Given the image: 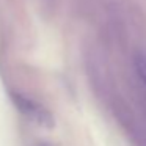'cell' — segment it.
Returning a JSON list of instances; mask_svg holds the SVG:
<instances>
[{
  "label": "cell",
  "mask_w": 146,
  "mask_h": 146,
  "mask_svg": "<svg viewBox=\"0 0 146 146\" xmlns=\"http://www.w3.org/2000/svg\"><path fill=\"white\" fill-rule=\"evenodd\" d=\"M44 146H47V145H44Z\"/></svg>",
  "instance_id": "cell-3"
},
{
  "label": "cell",
  "mask_w": 146,
  "mask_h": 146,
  "mask_svg": "<svg viewBox=\"0 0 146 146\" xmlns=\"http://www.w3.org/2000/svg\"><path fill=\"white\" fill-rule=\"evenodd\" d=\"M13 101H14V105L22 111L24 115H27V118L36 121L38 124L41 126H46V127H50L52 124V116L47 110H46L42 105H39L38 102L32 101L29 98H24L22 94H13Z\"/></svg>",
  "instance_id": "cell-1"
},
{
  "label": "cell",
  "mask_w": 146,
  "mask_h": 146,
  "mask_svg": "<svg viewBox=\"0 0 146 146\" xmlns=\"http://www.w3.org/2000/svg\"><path fill=\"white\" fill-rule=\"evenodd\" d=\"M135 69L140 80L146 86V54H138L135 57Z\"/></svg>",
  "instance_id": "cell-2"
}]
</instances>
